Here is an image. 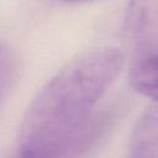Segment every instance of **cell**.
<instances>
[{"label": "cell", "instance_id": "obj_1", "mask_svg": "<svg viewBox=\"0 0 158 158\" xmlns=\"http://www.w3.org/2000/svg\"><path fill=\"white\" fill-rule=\"evenodd\" d=\"M125 57L112 47L80 54L32 100L21 125L20 148L35 158H73L100 131L93 109L116 80Z\"/></svg>", "mask_w": 158, "mask_h": 158}, {"label": "cell", "instance_id": "obj_6", "mask_svg": "<svg viewBox=\"0 0 158 158\" xmlns=\"http://www.w3.org/2000/svg\"><path fill=\"white\" fill-rule=\"evenodd\" d=\"M19 158H35V157H31V156H28V154H23V153H20Z\"/></svg>", "mask_w": 158, "mask_h": 158}, {"label": "cell", "instance_id": "obj_3", "mask_svg": "<svg viewBox=\"0 0 158 158\" xmlns=\"http://www.w3.org/2000/svg\"><path fill=\"white\" fill-rule=\"evenodd\" d=\"M128 75L136 91L158 102V38L135 51Z\"/></svg>", "mask_w": 158, "mask_h": 158}, {"label": "cell", "instance_id": "obj_2", "mask_svg": "<svg viewBox=\"0 0 158 158\" xmlns=\"http://www.w3.org/2000/svg\"><path fill=\"white\" fill-rule=\"evenodd\" d=\"M122 33L135 51L158 38V0H130L123 16Z\"/></svg>", "mask_w": 158, "mask_h": 158}, {"label": "cell", "instance_id": "obj_5", "mask_svg": "<svg viewBox=\"0 0 158 158\" xmlns=\"http://www.w3.org/2000/svg\"><path fill=\"white\" fill-rule=\"evenodd\" d=\"M14 74V60L9 49L0 44V102L2 101L6 90L11 83Z\"/></svg>", "mask_w": 158, "mask_h": 158}, {"label": "cell", "instance_id": "obj_4", "mask_svg": "<svg viewBox=\"0 0 158 158\" xmlns=\"http://www.w3.org/2000/svg\"><path fill=\"white\" fill-rule=\"evenodd\" d=\"M128 153V158H158V107L149 106L138 117Z\"/></svg>", "mask_w": 158, "mask_h": 158}]
</instances>
